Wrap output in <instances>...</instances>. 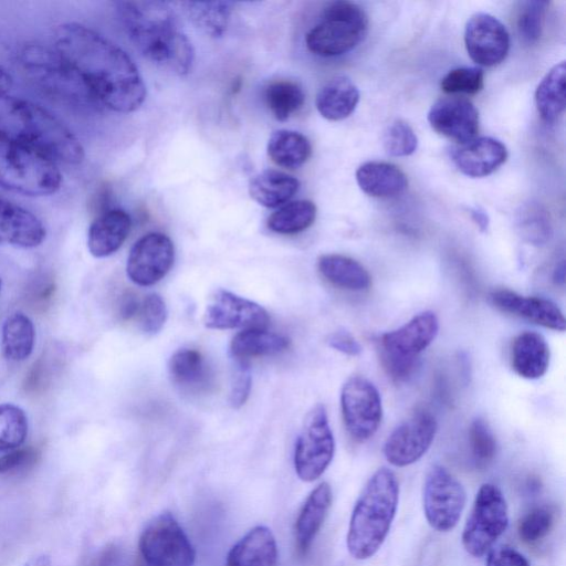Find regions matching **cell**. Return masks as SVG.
I'll return each mask as SVG.
<instances>
[{
    "mask_svg": "<svg viewBox=\"0 0 566 566\" xmlns=\"http://www.w3.org/2000/svg\"><path fill=\"white\" fill-rule=\"evenodd\" d=\"M53 48L78 75L95 103L117 113L140 107L146 88L132 59L95 30L64 22L54 29Z\"/></svg>",
    "mask_w": 566,
    "mask_h": 566,
    "instance_id": "1",
    "label": "cell"
},
{
    "mask_svg": "<svg viewBox=\"0 0 566 566\" xmlns=\"http://www.w3.org/2000/svg\"><path fill=\"white\" fill-rule=\"evenodd\" d=\"M115 6L128 38L144 57L177 75L191 72L193 48L168 3L118 1Z\"/></svg>",
    "mask_w": 566,
    "mask_h": 566,
    "instance_id": "2",
    "label": "cell"
},
{
    "mask_svg": "<svg viewBox=\"0 0 566 566\" xmlns=\"http://www.w3.org/2000/svg\"><path fill=\"white\" fill-rule=\"evenodd\" d=\"M0 139L33 148L67 165H78L85 156L80 139L60 118L8 93H0Z\"/></svg>",
    "mask_w": 566,
    "mask_h": 566,
    "instance_id": "3",
    "label": "cell"
},
{
    "mask_svg": "<svg viewBox=\"0 0 566 566\" xmlns=\"http://www.w3.org/2000/svg\"><path fill=\"white\" fill-rule=\"evenodd\" d=\"M398 501L396 474L379 468L364 485L350 515L346 545L353 558L365 560L379 551L390 531Z\"/></svg>",
    "mask_w": 566,
    "mask_h": 566,
    "instance_id": "4",
    "label": "cell"
},
{
    "mask_svg": "<svg viewBox=\"0 0 566 566\" xmlns=\"http://www.w3.org/2000/svg\"><path fill=\"white\" fill-rule=\"evenodd\" d=\"M19 65L29 82L44 94L70 104L95 103L63 56L40 43H27L18 53Z\"/></svg>",
    "mask_w": 566,
    "mask_h": 566,
    "instance_id": "5",
    "label": "cell"
},
{
    "mask_svg": "<svg viewBox=\"0 0 566 566\" xmlns=\"http://www.w3.org/2000/svg\"><path fill=\"white\" fill-rule=\"evenodd\" d=\"M62 174L49 156L27 146L0 139V186L29 197L55 193Z\"/></svg>",
    "mask_w": 566,
    "mask_h": 566,
    "instance_id": "6",
    "label": "cell"
},
{
    "mask_svg": "<svg viewBox=\"0 0 566 566\" xmlns=\"http://www.w3.org/2000/svg\"><path fill=\"white\" fill-rule=\"evenodd\" d=\"M438 332L437 315L424 311L399 328L381 334L377 340V350L386 374L395 381L409 378L420 354L434 340Z\"/></svg>",
    "mask_w": 566,
    "mask_h": 566,
    "instance_id": "7",
    "label": "cell"
},
{
    "mask_svg": "<svg viewBox=\"0 0 566 566\" xmlns=\"http://www.w3.org/2000/svg\"><path fill=\"white\" fill-rule=\"evenodd\" d=\"M367 30L368 18L360 6L334 1L324 8L318 22L307 32L306 48L318 56H338L355 49Z\"/></svg>",
    "mask_w": 566,
    "mask_h": 566,
    "instance_id": "8",
    "label": "cell"
},
{
    "mask_svg": "<svg viewBox=\"0 0 566 566\" xmlns=\"http://www.w3.org/2000/svg\"><path fill=\"white\" fill-rule=\"evenodd\" d=\"M509 526V509L502 491L484 483L476 492L462 531V545L473 557L486 554Z\"/></svg>",
    "mask_w": 566,
    "mask_h": 566,
    "instance_id": "9",
    "label": "cell"
},
{
    "mask_svg": "<svg viewBox=\"0 0 566 566\" xmlns=\"http://www.w3.org/2000/svg\"><path fill=\"white\" fill-rule=\"evenodd\" d=\"M335 440L323 405L314 406L305 417L294 450V469L304 482L317 480L331 464Z\"/></svg>",
    "mask_w": 566,
    "mask_h": 566,
    "instance_id": "10",
    "label": "cell"
},
{
    "mask_svg": "<svg viewBox=\"0 0 566 566\" xmlns=\"http://www.w3.org/2000/svg\"><path fill=\"white\" fill-rule=\"evenodd\" d=\"M147 566H193L195 548L177 520L169 512L154 517L138 543Z\"/></svg>",
    "mask_w": 566,
    "mask_h": 566,
    "instance_id": "11",
    "label": "cell"
},
{
    "mask_svg": "<svg viewBox=\"0 0 566 566\" xmlns=\"http://www.w3.org/2000/svg\"><path fill=\"white\" fill-rule=\"evenodd\" d=\"M467 493L461 482L444 467L436 464L427 472L422 488V507L428 524L449 532L458 524Z\"/></svg>",
    "mask_w": 566,
    "mask_h": 566,
    "instance_id": "12",
    "label": "cell"
},
{
    "mask_svg": "<svg viewBox=\"0 0 566 566\" xmlns=\"http://www.w3.org/2000/svg\"><path fill=\"white\" fill-rule=\"evenodd\" d=\"M340 410L350 438L357 442H365L377 432L381 423L380 394L367 378L352 376L342 387Z\"/></svg>",
    "mask_w": 566,
    "mask_h": 566,
    "instance_id": "13",
    "label": "cell"
},
{
    "mask_svg": "<svg viewBox=\"0 0 566 566\" xmlns=\"http://www.w3.org/2000/svg\"><path fill=\"white\" fill-rule=\"evenodd\" d=\"M437 420L427 410L413 412L397 426L384 444L386 460L398 468L417 462L429 450L437 433Z\"/></svg>",
    "mask_w": 566,
    "mask_h": 566,
    "instance_id": "14",
    "label": "cell"
},
{
    "mask_svg": "<svg viewBox=\"0 0 566 566\" xmlns=\"http://www.w3.org/2000/svg\"><path fill=\"white\" fill-rule=\"evenodd\" d=\"M175 248L169 237L150 232L139 238L132 247L127 263L128 279L139 286L159 282L171 269Z\"/></svg>",
    "mask_w": 566,
    "mask_h": 566,
    "instance_id": "15",
    "label": "cell"
},
{
    "mask_svg": "<svg viewBox=\"0 0 566 566\" xmlns=\"http://www.w3.org/2000/svg\"><path fill=\"white\" fill-rule=\"evenodd\" d=\"M269 322L263 306L227 290L214 293L203 314V324L210 329L266 328Z\"/></svg>",
    "mask_w": 566,
    "mask_h": 566,
    "instance_id": "16",
    "label": "cell"
},
{
    "mask_svg": "<svg viewBox=\"0 0 566 566\" xmlns=\"http://www.w3.org/2000/svg\"><path fill=\"white\" fill-rule=\"evenodd\" d=\"M464 43L468 54L476 64L494 66L506 57L510 35L499 19L480 12L468 20Z\"/></svg>",
    "mask_w": 566,
    "mask_h": 566,
    "instance_id": "17",
    "label": "cell"
},
{
    "mask_svg": "<svg viewBox=\"0 0 566 566\" xmlns=\"http://www.w3.org/2000/svg\"><path fill=\"white\" fill-rule=\"evenodd\" d=\"M428 122L438 134L461 145L474 139L479 132V113L463 97L438 99L428 113Z\"/></svg>",
    "mask_w": 566,
    "mask_h": 566,
    "instance_id": "18",
    "label": "cell"
},
{
    "mask_svg": "<svg viewBox=\"0 0 566 566\" xmlns=\"http://www.w3.org/2000/svg\"><path fill=\"white\" fill-rule=\"evenodd\" d=\"M492 304L500 311L527 319L543 327L564 332L566 321L562 310L551 300L525 296L509 289H497L490 294Z\"/></svg>",
    "mask_w": 566,
    "mask_h": 566,
    "instance_id": "19",
    "label": "cell"
},
{
    "mask_svg": "<svg viewBox=\"0 0 566 566\" xmlns=\"http://www.w3.org/2000/svg\"><path fill=\"white\" fill-rule=\"evenodd\" d=\"M46 230L30 210L0 197V243L35 248L43 243Z\"/></svg>",
    "mask_w": 566,
    "mask_h": 566,
    "instance_id": "20",
    "label": "cell"
},
{
    "mask_svg": "<svg viewBox=\"0 0 566 566\" xmlns=\"http://www.w3.org/2000/svg\"><path fill=\"white\" fill-rule=\"evenodd\" d=\"M172 384L187 394L209 392L214 385V374L206 357L197 349L180 348L168 360Z\"/></svg>",
    "mask_w": 566,
    "mask_h": 566,
    "instance_id": "21",
    "label": "cell"
},
{
    "mask_svg": "<svg viewBox=\"0 0 566 566\" xmlns=\"http://www.w3.org/2000/svg\"><path fill=\"white\" fill-rule=\"evenodd\" d=\"M507 158L506 147L492 137L472 139L452 153V161L465 176L481 178L491 175Z\"/></svg>",
    "mask_w": 566,
    "mask_h": 566,
    "instance_id": "22",
    "label": "cell"
},
{
    "mask_svg": "<svg viewBox=\"0 0 566 566\" xmlns=\"http://www.w3.org/2000/svg\"><path fill=\"white\" fill-rule=\"evenodd\" d=\"M132 228L129 214L122 209H111L96 217L88 227L87 249L95 258L115 253L127 239Z\"/></svg>",
    "mask_w": 566,
    "mask_h": 566,
    "instance_id": "23",
    "label": "cell"
},
{
    "mask_svg": "<svg viewBox=\"0 0 566 566\" xmlns=\"http://www.w3.org/2000/svg\"><path fill=\"white\" fill-rule=\"evenodd\" d=\"M510 360L513 370L522 378L538 379L549 367V345L539 333L522 332L512 340Z\"/></svg>",
    "mask_w": 566,
    "mask_h": 566,
    "instance_id": "24",
    "label": "cell"
},
{
    "mask_svg": "<svg viewBox=\"0 0 566 566\" xmlns=\"http://www.w3.org/2000/svg\"><path fill=\"white\" fill-rule=\"evenodd\" d=\"M332 500V489L327 482L319 483L305 500L294 528L295 546L300 555L310 549L327 516Z\"/></svg>",
    "mask_w": 566,
    "mask_h": 566,
    "instance_id": "25",
    "label": "cell"
},
{
    "mask_svg": "<svg viewBox=\"0 0 566 566\" xmlns=\"http://www.w3.org/2000/svg\"><path fill=\"white\" fill-rule=\"evenodd\" d=\"M277 545L264 525L251 528L230 549L227 566H276Z\"/></svg>",
    "mask_w": 566,
    "mask_h": 566,
    "instance_id": "26",
    "label": "cell"
},
{
    "mask_svg": "<svg viewBox=\"0 0 566 566\" xmlns=\"http://www.w3.org/2000/svg\"><path fill=\"white\" fill-rule=\"evenodd\" d=\"M317 269L327 282L338 289L361 292L371 285L368 270L357 260L347 255L323 254L317 260Z\"/></svg>",
    "mask_w": 566,
    "mask_h": 566,
    "instance_id": "27",
    "label": "cell"
},
{
    "mask_svg": "<svg viewBox=\"0 0 566 566\" xmlns=\"http://www.w3.org/2000/svg\"><path fill=\"white\" fill-rule=\"evenodd\" d=\"M356 180L365 193L376 198L396 197L408 186L406 175L397 166L381 161H368L359 166Z\"/></svg>",
    "mask_w": 566,
    "mask_h": 566,
    "instance_id": "28",
    "label": "cell"
},
{
    "mask_svg": "<svg viewBox=\"0 0 566 566\" xmlns=\"http://www.w3.org/2000/svg\"><path fill=\"white\" fill-rule=\"evenodd\" d=\"M359 101L357 86L345 76H337L323 85L316 96L318 113L328 120H342L348 117Z\"/></svg>",
    "mask_w": 566,
    "mask_h": 566,
    "instance_id": "29",
    "label": "cell"
},
{
    "mask_svg": "<svg viewBox=\"0 0 566 566\" xmlns=\"http://www.w3.org/2000/svg\"><path fill=\"white\" fill-rule=\"evenodd\" d=\"M290 344L289 337L266 328L243 329L232 338L230 354L234 360L248 361L254 357L281 354Z\"/></svg>",
    "mask_w": 566,
    "mask_h": 566,
    "instance_id": "30",
    "label": "cell"
},
{
    "mask_svg": "<svg viewBox=\"0 0 566 566\" xmlns=\"http://www.w3.org/2000/svg\"><path fill=\"white\" fill-rule=\"evenodd\" d=\"M300 189V181L286 172L265 169L249 184V193L259 205L275 208L287 202Z\"/></svg>",
    "mask_w": 566,
    "mask_h": 566,
    "instance_id": "31",
    "label": "cell"
},
{
    "mask_svg": "<svg viewBox=\"0 0 566 566\" xmlns=\"http://www.w3.org/2000/svg\"><path fill=\"white\" fill-rule=\"evenodd\" d=\"M35 328L32 319L23 312L9 315L1 328V349L6 359L20 363L33 353Z\"/></svg>",
    "mask_w": 566,
    "mask_h": 566,
    "instance_id": "32",
    "label": "cell"
},
{
    "mask_svg": "<svg viewBox=\"0 0 566 566\" xmlns=\"http://www.w3.org/2000/svg\"><path fill=\"white\" fill-rule=\"evenodd\" d=\"M312 154L308 139L298 132L280 129L268 142V155L274 164L296 169L305 164Z\"/></svg>",
    "mask_w": 566,
    "mask_h": 566,
    "instance_id": "33",
    "label": "cell"
},
{
    "mask_svg": "<svg viewBox=\"0 0 566 566\" xmlns=\"http://www.w3.org/2000/svg\"><path fill=\"white\" fill-rule=\"evenodd\" d=\"M565 63L552 67L538 84L535 92V104L541 117L555 122L565 109Z\"/></svg>",
    "mask_w": 566,
    "mask_h": 566,
    "instance_id": "34",
    "label": "cell"
},
{
    "mask_svg": "<svg viewBox=\"0 0 566 566\" xmlns=\"http://www.w3.org/2000/svg\"><path fill=\"white\" fill-rule=\"evenodd\" d=\"M178 4L188 19L206 34L218 38L227 30L232 12V2L184 1Z\"/></svg>",
    "mask_w": 566,
    "mask_h": 566,
    "instance_id": "35",
    "label": "cell"
},
{
    "mask_svg": "<svg viewBox=\"0 0 566 566\" xmlns=\"http://www.w3.org/2000/svg\"><path fill=\"white\" fill-rule=\"evenodd\" d=\"M264 101L271 114L284 122L303 106L305 93L297 82L279 78L265 86Z\"/></svg>",
    "mask_w": 566,
    "mask_h": 566,
    "instance_id": "36",
    "label": "cell"
},
{
    "mask_svg": "<svg viewBox=\"0 0 566 566\" xmlns=\"http://www.w3.org/2000/svg\"><path fill=\"white\" fill-rule=\"evenodd\" d=\"M316 218V206L310 200L284 205L268 219V227L280 234H296L310 228Z\"/></svg>",
    "mask_w": 566,
    "mask_h": 566,
    "instance_id": "37",
    "label": "cell"
},
{
    "mask_svg": "<svg viewBox=\"0 0 566 566\" xmlns=\"http://www.w3.org/2000/svg\"><path fill=\"white\" fill-rule=\"evenodd\" d=\"M29 421L25 411L13 403H0V452L20 448L27 439Z\"/></svg>",
    "mask_w": 566,
    "mask_h": 566,
    "instance_id": "38",
    "label": "cell"
},
{
    "mask_svg": "<svg viewBox=\"0 0 566 566\" xmlns=\"http://www.w3.org/2000/svg\"><path fill=\"white\" fill-rule=\"evenodd\" d=\"M516 226L521 237L531 244L542 245L551 238L552 227L548 213L536 202H528L520 208Z\"/></svg>",
    "mask_w": 566,
    "mask_h": 566,
    "instance_id": "39",
    "label": "cell"
},
{
    "mask_svg": "<svg viewBox=\"0 0 566 566\" xmlns=\"http://www.w3.org/2000/svg\"><path fill=\"white\" fill-rule=\"evenodd\" d=\"M554 512L549 506H535L525 513L517 525V534L524 543H537L551 532Z\"/></svg>",
    "mask_w": 566,
    "mask_h": 566,
    "instance_id": "40",
    "label": "cell"
},
{
    "mask_svg": "<svg viewBox=\"0 0 566 566\" xmlns=\"http://www.w3.org/2000/svg\"><path fill=\"white\" fill-rule=\"evenodd\" d=\"M547 6L548 2L538 0L521 3L516 25L518 34L525 43L533 44L541 38Z\"/></svg>",
    "mask_w": 566,
    "mask_h": 566,
    "instance_id": "41",
    "label": "cell"
},
{
    "mask_svg": "<svg viewBox=\"0 0 566 566\" xmlns=\"http://www.w3.org/2000/svg\"><path fill=\"white\" fill-rule=\"evenodd\" d=\"M469 444L472 458L479 468L488 467L496 454V440L488 423L474 419L469 427Z\"/></svg>",
    "mask_w": 566,
    "mask_h": 566,
    "instance_id": "42",
    "label": "cell"
},
{
    "mask_svg": "<svg viewBox=\"0 0 566 566\" xmlns=\"http://www.w3.org/2000/svg\"><path fill=\"white\" fill-rule=\"evenodd\" d=\"M484 86V73L479 67H458L441 80V90L448 94L479 93Z\"/></svg>",
    "mask_w": 566,
    "mask_h": 566,
    "instance_id": "43",
    "label": "cell"
},
{
    "mask_svg": "<svg viewBox=\"0 0 566 566\" xmlns=\"http://www.w3.org/2000/svg\"><path fill=\"white\" fill-rule=\"evenodd\" d=\"M417 145L413 129L402 119L394 120L384 134V147L391 156H409L415 153Z\"/></svg>",
    "mask_w": 566,
    "mask_h": 566,
    "instance_id": "44",
    "label": "cell"
},
{
    "mask_svg": "<svg viewBox=\"0 0 566 566\" xmlns=\"http://www.w3.org/2000/svg\"><path fill=\"white\" fill-rule=\"evenodd\" d=\"M137 321L143 333L157 334L165 325L168 310L163 297L156 293L148 294L140 301Z\"/></svg>",
    "mask_w": 566,
    "mask_h": 566,
    "instance_id": "45",
    "label": "cell"
},
{
    "mask_svg": "<svg viewBox=\"0 0 566 566\" xmlns=\"http://www.w3.org/2000/svg\"><path fill=\"white\" fill-rule=\"evenodd\" d=\"M252 387V376L248 361L233 359V371L229 392V405L241 408L248 400Z\"/></svg>",
    "mask_w": 566,
    "mask_h": 566,
    "instance_id": "46",
    "label": "cell"
},
{
    "mask_svg": "<svg viewBox=\"0 0 566 566\" xmlns=\"http://www.w3.org/2000/svg\"><path fill=\"white\" fill-rule=\"evenodd\" d=\"M36 451L33 448H18L0 455V473H10L35 462Z\"/></svg>",
    "mask_w": 566,
    "mask_h": 566,
    "instance_id": "47",
    "label": "cell"
},
{
    "mask_svg": "<svg viewBox=\"0 0 566 566\" xmlns=\"http://www.w3.org/2000/svg\"><path fill=\"white\" fill-rule=\"evenodd\" d=\"M485 566H531L526 557L509 545L491 548Z\"/></svg>",
    "mask_w": 566,
    "mask_h": 566,
    "instance_id": "48",
    "label": "cell"
},
{
    "mask_svg": "<svg viewBox=\"0 0 566 566\" xmlns=\"http://www.w3.org/2000/svg\"><path fill=\"white\" fill-rule=\"evenodd\" d=\"M326 343L333 349L340 352L348 356H358L363 352L359 342L347 331H336L331 333Z\"/></svg>",
    "mask_w": 566,
    "mask_h": 566,
    "instance_id": "49",
    "label": "cell"
},
{
    "mask_svg": "<svg viewBox=\"0 0 566 566\" xmlns=\"http://www.w3.org/2000/svg\"><path fill=\"white\" fill-rule=\"evenodd\" d=\"M140 301L132 292H126L119 303V316L127 321L137 316Z\"/></svg>",
    "mask_w": 566,
    "mask_h": 566,
    "instance_id": "50",
    "label": "cell"
},
{
    "mask_svg": "<svg viewBox=\"0 0 566 566\" xmlns=\"http://www.w3.org/2000/svg\"><path fill=\"white\" fill-rule=\"evenodd\" d=\"M470 216L473 220V222L478 226V228L484 232L488 230L489 227V217L488 214L481 210L480 208H472L470 209Z\"/></svg>",
    "mask_w": 566,
    "mask_h": 566,
    "instance_id": "51",
    "label": "cell"
},
{
    "mask_svg": "<svg viewBox=\"0 0 566 566\" xmlns=\"http://www.w3.org/2000/svg\"><path fill=\"white\" fill-rule=\"evenodd\" d=\"M12 84L11 74L0 64V93H8Z\"/></svg>",
    "mask_w": 566,
    "mask_h": 566,
    "instance_id": "52",
    "label": "cell"
},
{
    "mask_svg": "<svg viewBox=\"0 0 566 566\" xmlns=\"http://www.w3.org/2000/svg\"><path fill=\"white\" fill-rule=\"evenodd\" d=\"M23 566H53L50 556L40 554L28 559Z\"/></svg>",
    "mask_w": 566,
    "mask_h": 566,
    "instance_id": "53",
    "label": "cell"
},
{
    "mask_svg": "<svg viewBox=\"0 0 566 566\" xmlns=\"http://www.w3.org/2000/svg\"><path fill=\"white\" fill-rule=\"evenodd\" d=\"M552 280L556 285H564L565 283V262L562 260L553 271Z\"/></svg>",
    "mask_w": 566,
    "mask_h": 566,
    "instance_id": "54",
    "label": "cell"
},
{
    "mask_svg": "<svg viewBox=\"0 0 566 566\" xmlns=\"http://www.w3.org/2000/svg\"><path fill=\"white\" fill-rule=\"evenodd\" d=\"M1 285H2V283H1V279H0V291H1Z\"/></svg>",
    "mask_w": 566,
    "mask_h": 566,
    "instance_id": "55",
    "label": "cell"
}]
</instances>
